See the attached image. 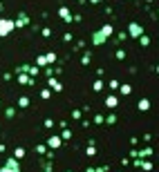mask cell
<instances>
[{
  "mask_svg": "<svg viewBox=\"0 0 159 172\" xmlns=\"http://www.w3.org/2000/svg\"><path fill=\"white\" fill-rule=\"evenodd\" d=\"M126 38H128L126 31H117V40H126Z\"/></svg>",
  "mask_w": 159,
  "mask_h": 172,
  "instance_id": "d590c367",
  "label": "cell"
},
{
  "mask_svg": "<svg viewBox=\"0 0 159 172\" xmlns=\"http://www.w3.org/2000/svg\"><path fill=\"white\" fill-rule=\"evenodd\" d=\"M103 74H105V69H103V67H99V69H97V78H101Z\"/></svg>",
  "mask_w": 159,
  "mask_h": 172,
  "instance_id": "74e56055",
  "label": "cell"
},
{
  "mask_svg": "<svg viewBox=\"0 0 159 172\" xmlns=\"http://www.w3.org/2000/svg\"><path fill=\"white\" fill-rule=\"evenodd\" d=\"M47 85L52 87V92H63V83L56 78V76H49V78H47Z\"/></svg>",
  "mask_w": 159,
  "mask_h": 172,
  "instance_id": "9c48e42d",
  "label": "cell"
},
{
  "mask_svg": "<svg viewBox=\"0 0 159 172\" xmlns=\"http://www.w3.org/2000/svg\"><path fill=\"white\" fill-rule=\"evenodd\" d=\"M90 40H92V45H94V47H101V45H105V40H108V38H105L103 34H101V31L97 29L94 34H92V38H90Z\"/></svg>",
  "mask_w": 159,
  "mask_h": 172,
  "instance_id": "ba28073f",
  "label": "cell"
},
{
  "mask_svg": "<svg viewBox=\"0 0 159 172\" xmlns=\"http://www.w3.org/2000/svg\"><path fill=\"white\" fill-rule=\"evenodd\" d=\"M16 72H25V74H29L32 78H36V76L41 74V67H36V65H18Z\"/></svg>",
  "mask_w": 159,
  "mask_h": 172,
  "instance_id": "3957f363",
  "label": "cell"
},
{
  "mask_svg": "<svg viewBox=\"0 0 159 172\" xmlns=\"http://www.w3.org/2000/svg\"><path fill=\"white\" fill-rule=\"evenodd\" d=\"M45 145H47L49 150H58V148L63 145V139H61L58 134H52V136H49L47 141H45Z\"/></svg>",
  "mask_w": 159,
  "mask_h": 172,
  "instance_id": "5b68a950",
  "label": "cell"
},
{
  "mask_svg": "<svg viewBox=\"0 0 159 172\" xmlns=\"http://www.w3.org/2000/svg\"><path fill=\"white\" fill-rule=\"evenodd\" d=\"M34 150H36V154H45V152H47V145H45V143H38Z\"/></svg>",
  "mask_w": 159,
  "mask_h": 172,
  "instance_id": "484cf974",
  "label": "cell"
},
{
  "mask_svg": "<svg viewBox=\"0 0 159 172\" xmlns=\"http://www.w3.org/2000/svg\"><path fill=\"white\" fill-rule=\"evenodd\" d=\"M114 123H117V114L112 112V114H108V116H105V121H103V125H114Z\"/></svg>",
  "mask_w": 159,
  "mask_h": 172,
  "instance_id": "7402d4cb",
  "label": "cell"
},
{
  "mask_svg": "<svg viewBox=\"0 0 159 172\" xmlns=\"http://www.w3.org/2000/svg\"><path fill=\"white\" fill-rule=\"evenodd\" d=\"M27 157V150L23 148V145H18L16 150H14V159H18V161H20V159H25Z\"/></svg>",
  "mask_w": 159,
  "mask_h": 172,
  "instance_id": "5bb4252c",
  "label": "cell"
},
{
  "mask_svg": "<svg viewBox=\"0 0 159 172\" xmlns=\"http://www.w3.org/2000/svg\"><path fill=\"white\" fill-rule=\"evenodd\" d=\"M72 119H74V121H81V110H79V107L72 110Z\"/></svg>",
  "mask_w": 159,
  "mask_h": 172,
  "instance_id": "4dcf8cb0",
  "label": "cell"
},
{
  "mask_svg": "<svg viewBox=\"0 0 159 172\" xmlns=\"http://www.w3.org/2000/svg\"><path fill=\"white\" fill-rule=\"evenodd\" d=\"M5 116H7V119H14V116H16V107H7V110H5Z\"/></svg>",
  "mask_w": 159,
  "mask_h": 172,
  "instance_id": "f1b7e54d",
  "label": "cell"
},
{
  "mask_svg": "<svg viewBox=\"0 0 159 172\" xmlns=\"http://www.w3.org/2000/svg\"><path fill=\"white\" fill-rule=\"evenodd\" d=\"M29 105H32V99L29 96H20V99H18V107H20V110H27Z\"/></svg>",
  "mask_w": 159,
  "mask_h": 172,
  "instance_id": "4fadbf2b",
  "label": "cell"
},
{
  "mask_svg": "<svg viewBox=\"0 0 159 172\" xmlns=\"http://www.w3.org/2000/svg\"><path fill=\"white\" fill-rule=\"evenodd\" d=\"M0 172H20V163H18V159H14V157H9L5 163H2V168H0Z\"/></svg>",
  "mask_w": 159,
  "mask_h": 172,
  "instance_id": "7a4b0ae2",
  "label": "cell"
},
{
  "mask_svg": "<svg viewBox=\"0 0 159 172\" xmlns=\"http://www.w3.org/2000/svg\"><path fill=\"white\" fill-rule=\"evenodd\" d=\"M58 16H61L63 23H72V11L67 7H58Z\"/></svg>",
  "mask_w": 159,
  "mask_h": 172,
  "instance_id": "8fae6325",
  "label": "cell"
},
{
  "mask_svg": "<svg viewBox=\"0 0 159 172\" xmlns=\"http://www.w3.org/2000/svg\"><path fill=\"white\" fill-rule=\"evenodd\" d=\"M119 92L123 94V96H128V94L132 92V85H128V83H123V85H119Z\"/></svg>",
  "mask_w": 159,
  "mask_h": 172,
  "instance_id": "44dd1931",
  "label": "cell"
},
{
  "mask_svg": "<svg viewBox=\"0 0 159 172\" xmlns=\"http://www.w3.org/2000/svg\"><path fill=\"white\" fill-rule=\"evenodd\" d=\"M45 172H52V170H45Z\"/></svg>",
  "mask_w": 159,
  "mask_h": 172,
  "instance_id": "b9f144b4",
  "label": "cell"
},
{
  "mask_svg": "<svg viewBox=\"0 0 159 172\" xmlns=\"http://www.w3.org/2000/svg\"><path fill=\"white\" fill-rule=\"evenodd\" d=\"M146 2H155V0H146Z\"/></svg>",
  "mask_w": 159,
  "mask_h": 172,
  "instance_id": "60d3db41",
  "label": "cell"
},
{
  "mask_svg": "<svg viewBox=\"0 0 159 172\" xmlns=\"http://www.w3.org/2000/svg\"><path fill=\"white\" fill-rule=\"evenodd\" d=\"M103 121H105L103 114H97V116H94V123H97V125H103Z\"/></svg>",
  "mask_w": 159,
  "mask_h": 172,
  "instance_id": "1f68e13d",
  "label": "cell"
},
{
  "mask_svg": "<svg viewBox=\"0 0 159 172\" xmlns=\"http://www.w3.org/2000/svg\"><path fill=\"white\" fill-rule=\"evenodd\" d=\"M105 107L110 112H114L119 107V96H117V94H108V96H105Z\"/></svg>",
  "mask_w": 159,
  "mask_h": 172,
  "instance_id": "52a82bcc",
  "label": "cell"
},
{
  "mask_svg": "<svg viewBox=\"0 0 159 172\" xmlns=\"http://www.w3.org/2000/svg\"><path fill=\"white\" fill-rule=\"evenodd\" d=\"M85 154H88V157H94V154H97V148H94V139H90V141H88Z\"/></svg>",
  "mask_w": 159,
  "mask_h": 172,
  "instance_id": "9a60e30c",
  "label": "cell"
},
{
  "mask_svg": "<svg viewBox=\"0 0 159 172\" xmlns=\"http://www.w3.org/2000/svg\"><path fill=\"white\" fill-rule=\"evenodd\" d=\"M157 72H159V67H157Z\"/></svg>",
  "mask_w": 159,
  "mask_h": 172,
  "instance_id": "7bdbcfd3",
  "label": "cell"
},
{
  "mask_svg": "<svg viewBox=\"0 0 159 172\" xmlns=\"http://www.w3.org/2000/svg\"><path fill=\"white\" fill-rule=\"evenodd\" d=\"M49 96H52V90H47V87H45V90H41V99H43V101H47Z\"/></svg>",
  "mask_w": 159,
  "mask_h": 172,
  "instance_id": "4316f807",
  "label": "cell"
},
{
  "mask_svg": "<svg viewBox=\"0 0 159 172\" xmlns=\"http://www.w3.org/2000/svg\"><path fill=\"white\" fill-rule=\"evenodd\" d=\"M61 139H63V141H70V139H72V130H70V128H63V130H61Z\"/></svg>",
  "mask_w": 159,
  "mask_h": 172,
  "instance_id": "cb8c5ba5",
  "label": "cell"
},
{
  "mask_svg": "<svg viewBox=\"0 0 159 172\" xmlns=\"http://www.w3.org/2000/svg\"><path fill=\"white\" fill-rule=\"evenodd\" d=\"M14 27H16V29L29 27V16H27V14H18V16H16V20H14Z\"/></svg>",
  "mask_w": 159,
  "mask_h": 172,
  "instance_id": "8992f818",
  "label": "cell"
},
{
  "mask_svg": "<svg viewBox=\"0 0 159 172\" xmlns=\"http://www.w3.org/2000/svg\"><path fill=\"white\" fill-rule=\"evenodd\" d=\"M137 110H139V112H148V110H150V101H148V99H141V101L137 103Z\"/></svg>",
  "mask_w": 159,
  "mask_h": 172,
  "instance_id": "7c38bea8",
  "label": "cell"
},
{
  "mask_svg": "<svg viewBox=\"0 0 159 172\" xmlns=\"http://www.w3.org/2000/svg\"><path fill=\"white\" fill-rule=\"evenodd\" d=\"M141 170L150 172V170H153V161H141Z\"/></svg>",
  "mask_w": 159,
  "mask_h": 172,
  "instance_id": "f546056e",
  "label": "cell"
},
{
  "mask_svg": "<svg viewBox=\"0 0 159 172\" xmlns=\"http://www.w3.org/2000/svg\"><path fill=\"white\" fill-rule=\"evenodd\" d=\"M76 2H88V0H76Z\"/></svg>",
  "mask_w": 159,
  "mask_h": 172,
  "instance_id": "ab89813d",
  "label": "cell"
},
{
  "mask_svg": "<svg viewBox=\"0 0 159 172\" xmlns=\"http://www.w3.org/2000/svg\"><path fill=\"white\" fill-rule=\"evenodd\" d=\"M36 67H47V61H45V54H41V56H36Z\"/></svg>",
  "mask_w": 159,
  "mask_h": 172,
  "instance_id": "ffe728a7",
  "label": "cell"
},
{
  "mask_svg": "<svg viewBox=\"0 0 159 172\" xmlns=\"http://www.w3.org/2000/svg\"><path fill=\"white\" fill-rule=\"evenodd\" d=\"M92 90H94L97 94H99V92H103V90H105V83L101 81V78H97L94 83H92Z\"/></svg>",
  "mask_w": 159,
  "mask_h": 172,
  "instance_id": "2e32d148",
  "label": "cell"
},
{
  "mask_svg": "<svg viewBox=\"0 0 159 172\" xmlns=\"http://www.w3.org/2000/svg\"><path fill=\"white\" fill-rule=\"evenodd\" d=\"M114 58H117V61H123V58H126V49H117V52H114Z\"/></svg>",
  "mask_w": 159,
  "mask_h": 172,
  "instance_id": "83f0119b",
  "label": "cell"
},
{
  "mask_svg": "<svg viewBox=\"0 0 159 172\" xmlns=\"http://www.w3.org/2000/svg\"><path fill=\"white\" fill-rule=\"evenodd\" d=\"M41 34H43V38H49V36H52V29H49V27H45Z\"/></svg>",
  "mask_w": 159,
  "mask_h": 172,
  "instance_id": "8d00e7d4",
  "label": "cell"
},
{
  "mask_svg": "<svg viewBox=\"0 0 159 172\" xmlns=\"http://www.w3.org/2000/svg\"><path fill=\"white\" fill-rule=\"evenodd\" d=\"M83 47H85V43H83V40H76V43H74V49H76V52L83 49Z\"/></svg>",
  "mask_w": 159,
  "mask_h": 172,
  "instance_id": "e575fe53",
  "label": "cell"
},
{
  "mask_svg": "<svg viewBox=\"0 0 159 172\" xmlns=\"http://www.w3.org/2000/svg\"><path fill=\"white\" fill-rule=\"evenodd\" d=\"M16 74H18V83H20V85H29V87L34 85V78L29 74H25V72H16Z\"/></svg>",
  "mask_w": 159,
  "mask_h": 172,
  "instance_id": "30bf717a",
  "label": "cell"
},
{
  "mask_svg": "<svg viewBox=\"0 0 159 172\" xmlns=\"http://www.w3.org/2000/svg\"><path fill=\"white\" fill-rule=\"evenodd\" d=\"M45 61H47V65L56 63V54H54V52H47V54H45Z\"/></svg>",
  "mask_w": 159,
  "mask_h": 172,
  "instance_id": "d4e9b609",
  "label": "cell"
},
{
  "mask_svg": "<svg viewBox=\"0 0 159 172\" xmlns=\"http://www.w3.org/2000/svg\"><path fill=\"white\" fill-rule=\"evenodd\" d=\"M63 40H65V43H70V40H74V34H72V31H67V34H63Z\"/></svg>",
  "mask_w": 159,
  "mask_h": 172,
  "instance_id": "836d02e7",
  "label": "cell"
},
{
  "mask_svg": "<svg viewBox=\"0 0 159 172\" xmlns=\"http://www.w3.org/2000/svg\"><path fill=\"white\" fill-rule=\"evenodd\" d=\"M130 38H139V36H141L144 34V27L141 25H139V23H130L128 25V31H126Z\"/></svg>",
  "mask_w": 159,
  "mask_h": 172,
  "instance_id": "277c9868",
  "label": "cell"
},
{
  "mask_svg": "<svg viewBox=\"0 0 159 172\" xmlns=\"http://www.w3.org/2000/svg\"><path fill=\"white\" fill-rule=\"evenodd\" d=\"M90 5H101V2H105V0H88Z\"/></svg>",
  "mask_w": 159,
  "mask_h": 172,
  "instance_id": "f35d334b",
  "label": "cell"
},
{
  "mask_svg": "<svg viewBox=\"0 0 159 172\" xmlns=\"http://www.w3.org/2000/svg\"><path fill=\"white\" fill-rule=\"evenodd\" d=\"M101 34H103L105 38H110L112 36V31H114V27H112V25H103V27H101V29H99Z\"/></svg>",
  "mask_w": 159,
  "mask_h": 172,
  "instance_id": "ac0fdd59",
  "label": "cell"
},
{
  "mask_svg": "<svg viewBox=\"0 0 159 172\" xmlns=\"http://www.w3.org/2000/svg\"><path fill=\"white\" fill-rule=\"evenodd\" d=\"M92 63V52H83L81 56V65H90Z\"/></svg>",
  "mask_w": 159,
  "mask_h": 172,
  "instance_id": "d6986e66",
  "label": "cell"
},
{
  "mask_svg": "<svg viewBox=\"0 0 159 172\" xmlns=\"http://www.w3.org/2000/svg\"><path fill=\"white\" fill-rule=\"evenodd\" d=\"M14 29H16V27H14V20H11V18H0V38L9 36Z\"/></svg>",
  "mask_w": 159,
  "mask_h": 172,
  "instance_id": "6da1fadb",
  "label": "cell"
},
{
  "mask_svg": "<svg viewBox=\"0 0 159 172\" xmlns=\"http://www.w3.org/2000/svg\"><path fill=\"white\" fill-rule=\"evenodd\" d=\"M43 125H45V130H52V125H54V121H52V119H45V121H43Z\"/></svg>",
  "mask_w": 159,
  "mask_h": 172,
  "instance_id": "d6a6232c",
  "label": "cell"
},
{
  "mask_svg": "<svg viewBox=\"0 0 159 172\" xmlns=\"http://www.w3.org/2000/svg\"><path fill=\"white\" fill-rule=\"evenodd\" d=\"M139 45H141V47H148V45H150V36H148V34H141V36H139Z\"/></svg>",
  "mask_w": 159,
  "mask_h": 172,
  "instance_id": "603a6c76",
  "label": "cell"
},
{
  "mask_svg": "<svg viewBox=\"0 0 159 172\" xmlns=\"http://www.w3.org/2000/svg\"><path fill=\"white\" fill-rule=\"evenodd\" d=\"M119 85H121V83H119L117 78H112V81H110V83L105 85V87H108V90H110L112 94H117V92H119Z\"/></svg>",
  "mask_w": 159,
  "mask_h": 172,
  "instance_id": "e0dca14e",
  "label": "cell"
}]
</instances>
